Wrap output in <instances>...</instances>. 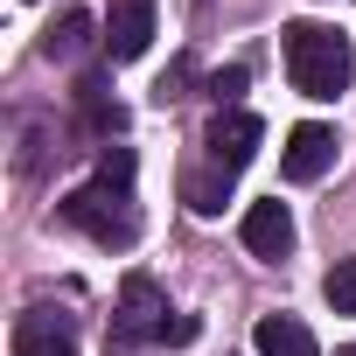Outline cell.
<instances>
[{
  "mask_svg": "<svg viewBox=\"0 0 356 356\" xmlns=\"http://www.w3.org/2000/svg\"><path fill=\"white\" fill-rule=\"evenodd\" d=\"M280 56H286V77H293L300 98H342L349 77H356L349 35H335L321 22H286L280 29Z\"/></svg>",
  "mask_w": 356,
  "mask_h": 356,
  "instance_id": "obj_1",
  "label": "cell"
},
{
  "mask_svg": "<svg viewBox=\"0 0 356 356\" xmlns=\"http://www.w3.org/2000/svg\"><path fill=\"white\" fill-rule=\"evenodd\" d=\"M56 217L77 224V231H91L98 245H133V238H140V224H133V196H119V189H105V182L70 189V196L56 203Z\"/></svg>",
  "mask_w": 356,
  "mask_h": 356,
  "instance_id": "obj_2",
  "label": "cell"
},
{
  "mask_svg": "<svg viewBox=\"0 0 356 356\" xmlns=\"http://www.w3.org/2000/svg\"><path fill=\"white\" fill-rule=\"evenodd\" d=\"M161 335H168V300H161V286H154L147 273H126V286H119V321H112V349L126 356V349L161 342Z\"/></svg>",
  "mask_w": 356,
  "mask_h": 356,
  "instance_id": "obj_3",
  "label": "cell"
},
{
  "mask_svg": "<svg viewBox=\"0 0 356 356\" xmlns=\"http://www.w3.org/2000/svg\"><path fill=\"white\" fill-rule=\"evenodd\" d=\"M335 126H321V119H307V126H293L286 133V147H280V168H286V182H321V175L335 168Z\"/></svg>",
  "mask_w": 356,
  "mask_h": 356,
  "instance_id": "obj_4",
  "label": "cell"
},
{
  "mask_svg": "<svg viewBox=\"0 0 356 356\" xmlns=\"http://www.w3.org/2000/svg\"><path fill=\"white\" fill-rule=\"evenodd\" d=\"M259 140H266L259 112H217V119H210V140H203V147H210V161H217L224 175H238V168H245V161L259 154Z\"/></svg>",
  "mask_w": 356,
  "mask_h": 356,
  "instance_id": "obj_5",
  "label": "cell"
},
{
  "mask_svg": "<svg viewBox=\"0 0 356 356\" xmlns=\"http://www.w3.org/2000/svg\"><path fill=\"white\" fill-rule=\"evenodd\" d=\"M147 42H154V0H119L105 15V56L133 63V56H147Z\"/></svg>",
  "mask_w": 356,
  "mask_h": 356,
  "instance_id": "obj_6",
  "label": "cell"
},
{
  "mask_svg": "<svg viewBox=\"0 0 356 356\" xmlns=\"http://www.w3.org/2000/svg\"><path fill=\"white\" fill-rule=\"evenodd\" d=\"M238 238H245L252 259H286V252H293V217H286V203H280V196H273V203H252L245 224H238Z\"/></svg>",
  "mask_w": 356,
  "mask_h": 356,
  "instance_id": "obj_7",
  "label": "cell"
},
{
  "mask_svg": "<svg viewBox=\"0 0 356 356\" xmlns=\"http://www.w3.org/2000/svg\"><path fill=\"white\" fill-rule=\"evenodd\" d=\"M15 356H77L70 314H56V307H29V314L15 321Z\"/></svg>",
  "mask_w": 356,
  "mask_h": 356,
  "instance_id": "obj_8",
  "label": "cell"
},
{
  "mask_svg": "<svg viewBox=\"0 0 356 356\" xmlns=\"http://www.w3.org/2000/svg\"><path fill=\"white\" fill-rule=\"evenodd\" d=\"M252 349H259V356H314V328H307L300 314H259Z\"/></svg>",
  "mask_w": 356,
  "mask_h": 356,
  "instance_id": "obj_9",
  "label": "cell"
},
{
  "mask_svg": "<svg viewBox=\"0 0 356 356\" xmlns=\"http://www.w3.org/2000/svg\"><path fill=\"white\" fill-rule=\"evenodd\" d=\"M91 29H98V22H91L84 8H70V15H63V22H56V29L42 35V56H49V63H70V56H84Z\"/></svg>",
  "mask_w": 356,
  "mask_h": 356,
  "instance_id": "obj_10",
  "label": "cell"
},
{
  "mask_svg": "<svg viewBox=\"0 0 356 356\" xmlns=\"http://www.w3.org/2000/svg\"><path fill=\"white\" fill-rule=\"evenodd\" d=\"M77 112H84V126H91V133H119V126H126V112L105 98V84H98V77H84V84H77Z\"/></svg>",
  "mask_w": 356,
  "mask_h": 356,
  "instance_id": "obj_11",
  "label": "cell"
},
{
  "mask_svg": "<svg viewBox=\"0 0 356 356\" xmlns=\"http://www.w3.org/2000/svg\"><path fill=\"white\" fill-rule=\"evenodd\" d=\"M321 293H328V307H335V314H356V259H335V266H328V280H321Z\"/></svg>",
  "mask_w": 356,
  "mask_h": 356,
  "instance_id": "obj_12",
  "label": "cell"
},
{
  "mask_svg": "<svg viewBox=\"0 0 356 356\" xmlns=\"http://www.w3.org/2000/svg\"><path fill=\"white\" fill-rule=\"evenodd\" d=\"M98 182L119 189V196H133V147H105L98 154Z\"/></svg>",
  "mask_w": 356,
  "mask_h": 356,
  "instance_id": "obj_13",
  "label": "cell"
},
{
  "mask_svg": "<svg viewBox=\"0 0 356 356\" xmlns=\"http://www.w3.org/2000/svg\"><path fill=\"white\" fill-rule=\"evenodd\" d=\"M224 196H231V175L217 168V175H189V203L210 217V210H224Z\"/></svg>",
  "mask_w": 356,
  "mask_h": 356,
  "instance_id": "obj_14",
  "label": "cell"
},
{
  "mask_svg": "<svg viewBox=\"0 0 356 356\" xmlns=\"http://www.w3.org/2000/svg\"><path fill=\"white\" fill-rule=\"evenodd\" d=\"M210 98H217V112H238V98H245V63L217 70V77H210Z\"/></svg>",
  "mask_w": 356,
  "mask_h": 356,
  "instance_id": "obj_15",
  "label": "cell"
},
{
  "mask_svg": "<svg viewBox=\"0 0 356 356\" xmlns=\"http://www.w3.org/2000/svg\"><path fill=\"white\" fill-rule=\"evenodd\" d=\"M161 342H196V314H175V321H168V335H161Z\"/></svg>",
  "mask_w": 356,
  "mask_h": 356,
  "instance_id": "obj_16",
  "label": "cell"
},
{
  "mask_svg": "<svg viewBox=\"0 0 356 356\" xmlns=\"http://www.w3.org/2000/svg\"><path fill=\"white\" fill-rule=\"evenodd\" d=\"M335 356H356V342H342V349H335Z\"/></svg>",
  "mask_w": 356,
  "mask_h": 356,
  "instance_id": "obj_17",
  "label": "cell"
}]
</instances>
